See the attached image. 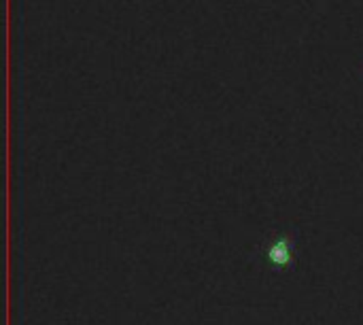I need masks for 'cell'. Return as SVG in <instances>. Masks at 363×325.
Masks as SVG:
<instances>
[{
  "label": "cell",
  "mask_w": 363,
  "mask_h": 325,
  "mask_svg": "<svg viewBox=\"0 0 363 325\" xmlns=\"http://www.w3.org/2000/svg\"><path fill=\"white\" fill-rule=\"evenodd\" d=\"M300 230L283 228L272 238L264 241L253 249L251 260H257L268 272H294L298 268V251H300Z\"/></svg>",
  "instance_id": "obj_1"
}]
</instances>
